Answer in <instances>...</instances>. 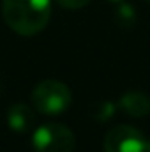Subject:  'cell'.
<instances>
[{"label":"cell","mask_w":150,"mask_h":152,"mask_svg":"<svg viewBox=\"0 0 150 152\" xmlns=\"http://www.w3.org/2000/svg\"><path fill=\"white\" fill-rule=\"evenodd\" d=\"M51 0H4L2 16L20 36H36L50 21Z\"/></svg>","instance_id":"1"},{"label":"cell","mask_w":150,"mask_h":152,"mask_svg":"<svg viewBox=\"0 0 150 152\" xmlns=\"http://www.w3.org/2000/svg\"><path fill=\"white\" fill-rule=\"evenodd\" d=\"M32 104L44 115H58L71 106L73 94L69 87L58 80H44L32 90Z\"/></svg>","instance_id":"2"},{"label":"cell","mask_w":150,"mask_h":152,"mask_svg":"<svg viewBox=\"0 0 150 152\" xmlns=\"http://www.w3.org/2000/svg\"><path fill=\"white\" fill-rule=\"evenodd\" d=\"M74 145V134L64 124H44L32 134V147L36 152H73Z\"/></svg>","instance_id":"3"},{"label":"cell","mask_w":150,"mask_h":152,"mask_svg":"<svg viewBox=\"0 0 150 152\" xmlns=\"http://www.w3.org/2000/svg\"><path fill=\"white\" fill-rule=\"evenodd\" d=\"M147 140L133 126H115L104 136V152H145Z\"/></svg>","instance_id":"4"},{"label":"cell","mask_w":150,"mask_h":152,"mask_svg":"<svg viewBox=\"0 0 150 152\" xmlns=\"http://www.w3.org/2000/svg\"><path fill=\"white\" fill-rule=\"evenodd\" d=\"M34 120H36L34 110L28 104H23V103H18V104L11 106L9 112H7V126L14 133L30 131V127L34 126Z\"/></svg>","instance_id":"5"},{"label":"cell","mask_w":150,"mask_h":152,"mask_svg":"<svg viewBox=\"0 0 150 152\" xmlns=\"http://www.w3.org/2000/svg\"><path fill=\"white\" fill-rule=\"evenodd\" d=\"M118 108L131 117H145L150 113V97L140 90L125 92L118 101Z\"/></svg>","instance_id":"6"},{"label":"cell","mask_w":150,"mask_h":152,"mask_svg":"<svg viewBox=\"0 0 150 152\" xmlns=\"http://www.w3.org/2000/svg\"><path fill=\"white\" fill-rule=\"evenodd\" d=\"M115 20L122 27H133L136 23V11L131 4H120L115 9Z\"/></svg>","instance_id":"7"},{"label":"cell","mask_w":150,"mask_h":152,"mask_svg":"<svg viewBox=\"0 0 150 152\" xmlns=\"http://www.w3.org/2000/svg\"><path fill=\"white\" fill-rule=\"evenodd\" d=\"M117 106H118V104H115L111 101H101V103L94 104L90 115H92V118H95V120H99V122H106V120H110L113 115H115Z\"/></svg>","instance_id":"8"},{"label":"cell","mask_w":150,"mask_h":152,"mask_svg":"<svg viewBox=\"0 0 150 152\" xmlns=\"http://www.w3.org/2000/svg\"><path fill=\"white\" fill-rule=\"evenodd\" d=\"M62 7H67V9H81L85 7L90 0H57Z\"/></svg>","instance_id":"9"},{"label":"cell","mask_w":150,"mask_h":152,"mask_svg":"<svg viewBox=\"0 0 150 152\" xmlns=\"http://www.w3.org/2000/svg\"><path fill=\"white\" fill-rule=\"evenodd\" d=\"M145 152H150V140L147 142V147H145Z\"/></svg>","instance_id":"10"},{"label":"cell","mask_w":150,"mask_h":152,"mask_svg":"<svg viewBox=\"0 0 150 152\" xmlns=\"http://www.w3.org/2000/svg\"><path fill=\"white\" fill-rule=\"evenodd\" d=\"M113 2H120V0H113Z\"/></svg>","instance_id":"11"}]
</instances>
